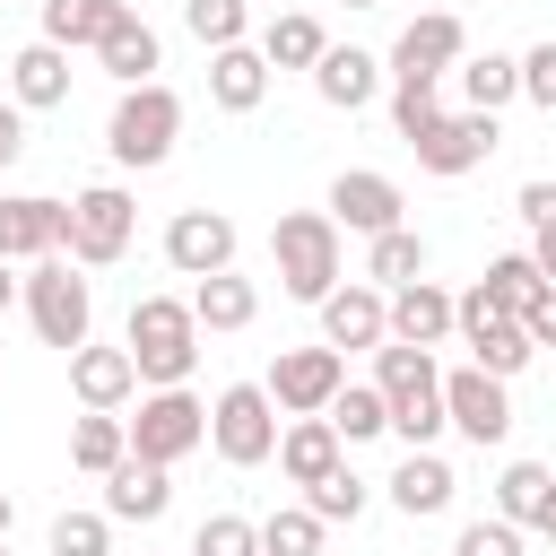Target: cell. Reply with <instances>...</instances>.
<instances>
[{
    "label": "cell",
    "instance_id": "6da1fadb",
    "mask_svg": "<svg viewBox=\"0 0 556 556\" xmlns=\"http://www.w3.org/2000/svg\"><path fill=\"white\" fill-rule=\"evenodd\" d=\"M122 348H130V365H139V391H182L191 365H200L191 295H139L130 321H122Z\"/></svg>",
    "mask_w": 556,
    "mask_h": 556
},
{
    "label": "cell",
    "instance_id": "7a4b0ae2",
    "mask_svg": "<svg viewBox=\"0 0 556 556\" xmlns=\"http://www.w3.org/2000/svg\"><path fill=\"white\" fill-rule=\"evenodd\" d=\"M374 391H382V408H391V434H400L408 452H434V434H443V365H434V348L382 339V348H374Z\"/></svg>",
    "mask_w": 556,
    "mask_h": 556
},
{
    "label": "cell",
    "instance_id": "3957f363",
    "mask_svg": "<svg viewBox=\"0 0 556 556\" xmlns=\"http://www.w3.org/2000/svg\"><path fill=\"white\" fill-rule=\"evenodd\" d=\"M17 304H26L35 339H43V348H61V356H78V348L96 339V287H87V278H78V261H61V252H43V261L17 278Z\"/></svg>",
    "mask_w": 556,
    "mask_h": 556
},
{
    "label": "cell",
    "instance_id": "277c9868",
    "mask_svg": "<svg viewBox=\"0 0 556 556\" xmlns=\"http://www.w3.org/2000/svg\"><path fill=\"white\" fill-rule=\"evenodd\" d=\"M174 139H182V96H174L165 78H148V87H122V96H113V113H104V148H113V165H122V174L165 165V156H174Z\"/></svg>",
    "mask_w": 556,
    "mask_h": 556
},
{
    "label": "cell",
    "instance_id": "5b68a950",
    "mask_svg": "<svg viewBox=\"0 0 556 556\" xmlns=\"http://www.w3.org/2000/svg\"><path fill=\"white\" fill-rule=\"evenodd\" d=\"M130 235H139V200H130L122 182H87V191L61 200V261L113 269V261L130 252Z\"/></svg>",
    "mask_w": 556,
    "mask_h": 556
},
{
    "label": "cell",
    "instance_id": "8992f818",
    "mask_svg": "<svg viewBox=\"0 0 556 556\" xmlns=\"http://www.w3.org/2000/svg\"><path fill=\"white\" fill-rule=\"evenodd\" d=\"M269 261H278V287L295 304H321L339 287V226H330V208H287L269 226Z\"/></svg>",
    "mask_w": 556,
    "mask_h": 556
},
{
    "label": "cell",
    "instance_id": "52a82bcc",
    "mask_svg": "<svg viewBox=\"0 0 556 556\" xmlns=\"http://www.w3.org/2000/svg\"><path fill=\"white\" fill-rule=\"evenodd\" d=\"M278 408H269V391L261 382H226L217 400H208V452L226 460V469H261L269 452H278Z\"/></svg>",
    "mask_w": 556,
    "mask_h": 556
},
{
    "label": "cell",
    "instance_id": "ba28073f",
    "mask_svg": "<svg viewBox=\"0 0 556 556\" xmlns=\"http://www.w3.org/2000/svg\"><path fill=\"white\" fill-rule=\"evenodd\" d=\"M122 426H130V452L139 460L174 469V460H191L208 443V400H191V382L182 391H139V417H122Z\"/></svg>",
    "mask_w": 556,
    "mask_h": 556
},
{
    "label": "cell",
    "instance_id": "9c48e42d",
    "mask_svg": "<svg viewBox=\"0 0 556 556\" xmlns=\"http://www.w3.org/2000/svg\"><path fill=\"white\" fill-rule=\"evenodd\" d=\"M469 61V26L452 17V9H426V17H408L400 26V43H391V87H443L452 70Z\"/></svg>",
    "mask_w": 556,
    "mask_h": 556
},
{
    "label": "cell",
    "instance_id": "30bf717a",
    "mask_svg": "<svg viewBox=\"0 0 556 556\" xmlns=\"http://www.w3.org/2000/svg\"><path fill=\"white\" fill-rule=\"evenodd\" d=\"M452 330H460L469 365H478V374H495V382H513V374L539 356V348H530V330H521L513 313H495L478 287H469V295H452Z\"/></svg>",
    "mask_w": 556,
    "mask_h": 556
},
{
    "label": "cell",
    "instance_id": "8fae6325",
    "mask_svg": "<svg viewBox=\"0 0 556 556\" xmlns=\"http://www.w3.org/2000/svg\"><path fill=\"white\" fill-rule=\"evenodd\" d=\"M339 382H348V356L339 348H278V365H269V408L278 417H321L330 400H339Z\"/></svg>",
    "mask_w": 556,
    "mask_h": 556
},
{
    "label": "cell",
    "instance_id": "7c38bea8",
    "mask_svg": "<svg viewBox=\"0 0 556 556\" xmlns=\"http://www.w3.org/2000/svg\"><path fill=\"white\" fill-rule=\"evenodd\" d=\"M235 243H243V235H235L226 208H174V217H165V269L191 278V287L217 278V269H235Z\"/></svg>",
    "mask_w": 556,
    "mask_h": 556
},
{
    "label": "cell",
    "instance_id": "4fadbf2b",
    "mask_svg": "<svg viewBox=\"0 0 556 556\" xmlns=\"http://www.w3.org/2000/svg\"><path fill=\"white\" fill-rule=\"evenodd\" d=\"M443 426L469 434L478 452H495V443L513 434V391H504L495 374H478V365H452V374H443Z\"/></svg>",
    "mask_w": 556,
    "mask_h": 556
},
{
    "label": "cell",
    "instance_id": "5bb4252c",
    "mask_svg": "<svg viewBox=\"0 0 556 556\" xmlns=\"http://www.w3.org/2000/svg\"><path fill=\"white\" fill-rule=\"evenodd\" d=\"M330 226L374 243V235L408 226V200H400V182H391V174H374V165H348V174L330 182Z\"/></svg>",
    "mask_w": 556,
    "mask_h": 556
},
{
    "label": "cell",
    "instance_id": "9a60e30c",
    "mask_svg": "<svg viewBox=\"0 0 556 556\" xmlns=\"http://www.w3.org/2000/svg\"><path fill=\"white\" fill-rule=\"evenodd\" d=\"M495 139H504V130H495V113H443L434 130H417V139H408V156H417L426 174H443V182H452V174L486 165V156H495Z\"/></svg>",
    "mask_w": 556,
    "mask_h": 556
},
{
    "label": "cell",
    "instance_id": "2e32d148",
    "mask_svg": "<svg viewBox=\"0 0 556 556\" xmlns=\"http://www.w3.org/2000/svg\"><path fill=\"white\" fill-rule=\"evenodd\" d=\"M382 330H391L400 348H443V339H452V287H434V278L391 287V295H382Z\"/></svg>",
    "mask_w": 556,
    "mask_h": 556
},
{
    "label": "cell",
    "instance_id": "e0dca14e",
    "mask_svg": "<svg viewBox=\"0 0 556 556\" xmlns=\"http://www.w3.org/2000/svg\"><path fill=\"white\" fill-rule=\"evenodd\" d=\"M313 313H321V348H339V356H348V348H382V339H391V330H382V287H365V278L330 287Z\"/></svg>",
    "mask_w": 556,
    "mask_h": 556
},
{
    "label": "cell",
    "instance_id": "ac0fdd59",
    "mask_svg": "<svg viewBox=\"0 0 556 556\" xmlns=\"http://www.w3.org/2000/svg\"><path fill=\"white\" fill-rule=\"evenodd\" d=\"M70 391H78V408H104V417H122L130 400H139V365H130V348H78L70 356Z\"/></svg>",
    "mask_w": 556,
    "mask_h": 556
},
{
    "label": "cell",
    "instance_id": "d6986e66",
    "mask_svg": "<svg viewBox=\"0 0 556 556\" xmlns=\"http://www.w3.org/2000/svg\"><path fill=\"white\" fill-rule=\"evenodd\" d=\"M174 513V469H156V460H122V469H104V521H165Z\"/></svg>",
    "mask_w": 556,
    "mask_h": 556
},
{
    "label": "cell",
    "instance_id": "ffe728a7",
    "mask_svg": "<svg viewBox=\"0 0 556 556\" xmlns=\"http://www.w3.org/2000/svg\"><path fill=\"white\" fill-rule=\"evenodd\" d=\"M43 252H61V200L0 191V261H43Z\"/></svg>",
    "mask_w": 556,
    "mask_h": 556
},
{
    "label": "cell",
    "instance_id": "44dd1931",
    "mask_svg": "<svg viewBox=\"0 0 556 556\" xmlns=\"http://www.w3.org/2000/svg\"><path fill=\"white\" fill-rule=\"evenodd\" d=\"M313 96H321L330 113H365V104L382 96V61L356 52V43H330V52L313 61Z\"/></svg>",
    "mask_w": 556,
    "mask_h": 556
},
{
    "label": "cell",
    "instance_id": "7402d4cb",
    "mask_svg": "<svg viewBox=\"0 0 556 556\" xmlns=\"http://www.w3.org/2000/svg\"><path fill=\"white\" fill-rule=\"evenodd\" d=\"M278 469H287V486H321L339 460H348V443L330 434V417H287L278 426V452H269Z\"/></svg>",
    "mask_w": 556,
    "mask_h": 556
},
{
    "label": "cell",
    "instance_id": "603a6c76",
    "mask_svg": "<svg viewBox=\"0 0 556 556\" xmlns=\"http://www.w3.org/2000/svg\"><path fill=\"white\" fill-rule=\"evenodd\" d=\"M495 513H504L513 530L556 539V469H539V460H504V478H495Z\"/></svg>",
    "mask_w": 556,
    "mask_h": 556
},
{
    "label": "cell",
    "instance_id": "cb8c5ba5",
    "mask_svg": "<svg viewBox=\"0 0 556 556\" xmlns=\"http://www.w3.org/2000/svg\"><path fill=\"white\" fill-rule=\"evenodd\" d=\"M9 104H17V113H52V104H70V52L35 35V43L9 61Z\"/></svg>",
    "mask_w": 556,
    "mask_h": 556
},
{
    "label": "cell",
    "instance_id": "d4e9b609",
    "mask_svg": "<svg viewBox=\"0 0 556 556\" xmlns=\"http://www.w3.org/2000/svg\"><path fill=\"white\" fill-rule=\"evenodd\" d=\"M382 486H391V504H400L408 521H434V513H452V495H460V478H452L443 452H408Z\"/></svg>",
    "mask_w": 556,
    "mask_h": 556
},
{
    "label": "cell",
    "instance_id": "484cf974",
    "mask_svg": "<svg viewBox=\"0 0 556 556\" xmlns=\"http://www.w3.org/2000/svg\"><path fill=\"white\" fill-rule=\"evenodd\" d=\"M96 70H104L113 87H148V78L165 70V43H156V26H148L139 9H130V17H122V26L104 35V43H96Z\"/></svg>",
    "mask_w": 556,
    "mask_h": 556
},
{
    "label": "cell",
    "instance_id": "4316f807",
    "mask_svg": "<svg viewBox=\"0 0 556 556\" xmlns=\"http://www.w3.org/2000/svg\"><path fill=\"white\" fill-rule=\"evenodd\" d=\"M261 96H269V61H261L252 43L208 52V104H217V113H261Z\"/></svg>",
    "mask_w": 556,
    "mask_h": 556
},
{
    "label": "cell",
    "instance_id": "83f0119b",
    "mask_svg": "<svg viewBox=\"0 0 556 556\" xmlns=\"http://www.w3.org/2000/svg\"><path fill=\"white\" fill-rule=\"evenodd\" d=\"M122 17H130V0H43V43H61V52H96Z\"/></svg>",
    "mask_w": 556,
    "mask_h": 556
},
{
    "label": "cell",
    "instance_id": "f1b7e54d",
    "mask_svg": "<svg viewBox=\"0 0 556 556\" xmlns=\"http://www.w3.org/2000/svg\"><path fill=\"white\" fill-rule=\"evenodd\" d=\"M269 70H313L321 52H330V26L313 17V9H278L269 26H261V43H252Z\"/></svg>",
    "mask_w": 556,
    "mask_h": 556
},
{
    "label": "cell",
    "instance_id": "f546056e",
    "mask_svg": "<svg viewBox=\"0 0 556 556\" xmlns=\"http://www.w3.org/2000/svg\"><path fill=\"white\" fill-rule=\"evenodd\" d=\"M252 313H261V287H252L243 269H217V278L191 287V321H200V339H208V330H252Z\"/></svg>",
    "mask_w": 556,
    "mask_h": 556
},
{
    "label": "cell",
    "instance_id": "4dcf8cb0",
    "mask_svg": "<svg viewBox=\"0 0 556 556\" xmlns=\"http://www.w3.org/2000/svg\"><path fill=\"white\" fill-rule=\"evenodd\" d=\"M452 78H460V96H469L460 113H504V104L521 96V61H513V52H469Z\"/></svg>",
    "mask_w": 556,
    "mask_h": 556
},
{
    "label": "cell",
    "instance_id": "1f68e13d",
    "mask_svg": "<svg viewBox=\"0 0 556 556\" xmlns=\"http://www.w3.org/2000/svg\"><path fill=\"white\" fill-rule=\"evenodd\" d=\"M408 278H426V235L417 226H391V235H374L365 243V287H408Z\"/></svg>",
    "mask_w": 556,
    "mask_h": 556
},
{
    "label": "cell",
    "instance_id": "d6a6232c",
    "mask_svg": "<svg viewBox=\"0 0 556 556\" xmlns=\"http://www.w3.org/2000/svg\"><path fill=\"white\" fill-rule=\"evenodd\" d=\"M539 287H547V278H539V261H530V252H495V261H486V278H478V295H486L495 313H513V321L539 304Z\"/></svg>",
    "mask_w": 556,
    "mask_h": 556
},
{
    "label": "cell",
    "instance_id": "836d02e7",
    "mask_svg": "<svg viewBox=\"0 0 556 556\" xmlns=\"http://www.w3.org/2000/svg\"><path fill=\"white\" fill-rule=\"evenodd\" d=\"M70 460H78L87 478L122 469V460H130V426H122V417H104V408H87V417L70 426Z\"/></svg>",
    "mask_w": 556,
    "mask_h": 556
},
{
    "label": "cell",
    "instance_id": "e575fe53",
    "mask_svg": "<svg viewBox=\"0 0 556 556\" xmlns=\"http://www.w3.org/2000/svg\"><path fill=\"white\" fill-rule=\"evenodd\" d=\"M321 417H330V434H339V443H374V434H391V408H382V391H374V382H339V400H330Z\"/></svg>",
    "mask_w": 556,
    "mask_h": 556
},
{
    "label": "cell",
    "instance_id": "d590c367",
    "mask_svg": "<svg viewBox=\"0 0 556 556\" xmlns=\"http://www.w3.org/2000/svg\"><path fill=\"white\" fill-rule=\"evenodd\" d=\"M182 26H191L208 52H226V43H252V0H182Z\"/></svg>",
    "mask_w": 556,
    "mask_h": 556
},
{
    "label": "cell",
    "instance_id": "8d00e7d4",
    "mask_svg": "<svg viewBox=\"0 0 556 556\" xmlns=\"http://www.w3.org/2000/svg\"><path fill=\"white\" fill-rule=\"evenodd\" d=\"M365 504H374V486H365V478H356V469H348V460H339V469H330V478H321V486H304V513H313V521H321V530H330V521H356V513H365Z\"/></svg>",
    "mask_w": 556,
    "mask_h": 556
},
{
    "label": "cell",
    "instance_id": "74e56055",
    "mask_svg": "<svg viewBox=\"0 0 556 556\" xmlns=\"http://www.w3.org/2000/svg\"><path fill=\"white\" fill-rule=\"evenodd\" d=\"M261 556H321V521H313L304 504H278V513L261 521Z\"/></svg>",
    "mask_w": 556,
    "mask_h": 556
},
{
    "label": "cell",
    "instance_id": "f35d334b",
    "mask_svg": "<svg viewBox=\"0 0 556 556\" xmlns=\"http://www.w3.org/2000/svg\"><path fill=\"white\" fill-rule=\"evenodd\" d=\"M191 556H261V521H243V513H208V521L191 530Z\"/></svg>",
    "mask_w": 556,
    "mask_h": 556
},
{
    "label": "cell",
    "instance_id": "ab89813d",
    "mask_svg": "<svg viewBox=\"0 0 556 556\" xmlns=\"http://www.w3.org/2000/svg\"><path fill=\"white\" fill-rule=\"evenodd\" d=\"M52 556H113V521L104 513H61L52 521Z\"/></svg>",
    "mask_w": 556,
    "mask_h": 556
},
{
    "label": "cell",
    "instance_id": "60d3db41",
    "mask_svg": "<svg viewBox=\"0 0 556 556\" xmlns=\"http://www.w3.org/2000/svg\"><path fill=\"white\" fill-rule=\"evenodd\" d=\"M521 539H530V530H513L504 513H486V521H460L452 556H521Z\"/></svg>",
    "mask_w": 556,
    "mask_h": 556
},
{
    "label": "cell",
    "instance_id": "b9f144b4",
    "mask_svg": "<svg viewBox=\"0 0 556 556\" xmlns=\"http://www.w3.org/2000/svg\"><path fill=\"white\" fill-rule=\"evenodd\" d=\"M434 122H443V87H391V130L400 139H417Z\"/></svg>",
    "mask_w": 556,
    "mask_h": 556
},
{
    "label": "cell",
    "instance_id": "7bdbcfd3",
    "mask_svg": "<svg viewBox=\"0 0 556 556\" xmlns=\"http://www.w3.org/2000/svg\"><path fill=\"white\" fill-rule=\"evenodd\" d=\"M521 96H530V104H539V113H556V35H547V43H530V52H521Z\"/></svg>",
    "mask_w": 556,
    "mask_h": 556
},
{
    "label": "cell",
    "instance_id": "ee69618b",
    "mask_svg": "<svg viewBox=\"0 0 556 556\" xmlns=\"http://www.w3.org/2000/svg\"><path fill=\"white\" fill-rule=\"evenodd\" d=\"M513 208H521V226H530V235H556V182H521V200H513Z\"/></svg>",
    "mask_w": 556,
    "mask_h": 556
},
{
    "label": "cell",
    "instance_id": "f6af8a7d",
    "mask_svg": "<svg viewBox=\"0 0 556 556\" xmlns=\"http://www.w3.org/2000/svg\"><path fill=\"white\" fill-rule=\"evenodd\" d=\"M521 330H530V348H556V287H539V304L521 313Z\"/></svg>",
    "mask_w": 556,
    "mask_h": 556
},
{
    "label": "cell",
    "instance_id": "bcb514c9",
    "mask_svg": "<svg viewBox=\"0 0 556 556\" xmlns=\"http://www.w3.org/2000/svg\"><path fill=\"white\" fill-rule=\"evenodd\" d=\"M17 156H26V113H17L9 96H0V174H9Z\"/></svg>",
    "mask_w": 556,
    "mask_h": 556
},
{
    "label": "cell",
    "instance_id": "7dc6e473",
    "mask_svg": "<svg viewBox=\"0 0 556 556\" xmlns=\"http://www.w3.org/2000/svg\"><path fill=\"white\" fill-rule=\"evenodd\" d=\"M530 261H539V278L556 287V235H530Z\"/></svg>",
    "mask_w": 556,
    "mask_h": 556
},
{
    "label": "cell",
    "instance_id": "c3c4849f",
    "mask_svg": "<svg viewBox=\"0 0 556 556\" xmlns=\"http://www.w3.org/2000/svg\"><path fill=\"white\" fill-rule=\"evenodd\" d=\"M17 304V261H0V313Z\"/></svg>",
    "mask_w": 556,
    "mask_h": 556
},
{
    "label": "cell",
    "instance_id": "681fc988",
    "mask_svg": "<svg viewBox=\"0 0 556 556\" xmlns=\"http://www.w3.org/2000/svg\"><path fill=\"white\" fill-rule=\"evenodd\" d=\"M9 521H17V504H9V486H0V539H9Z\"/></svg>",
    "mask_w": 556,
    "mask_h": 556
},
{
    "label": "cell",
    "instance_id": "f907efd6",
    "mask_svg": "<svg viewBox=\"0 0 556 556\" xmlns=\"http://www.w3.org/2000/svg\"><path fill=\"white\" fill-rule=\"evenodd\" d=\"M348 9H382V0H348Z\"/></svg>",
    "mask_w": 556,
    "mask_h": 556
},
{
    "label": "cell",
    "instance_id": "816d5d0a",
    "mask_svg": "<svg viewBox=\"0 0 556 556\" xmlns=\"http://www.w3.org/2000/svg\"><path fill=\"white\" fill-rule=\"evenodd\" d=\"M0 556H9V539H0Z\"/></svg>",
    "mask_w": 556,
    "mask_h": 556
}]
</instances>
